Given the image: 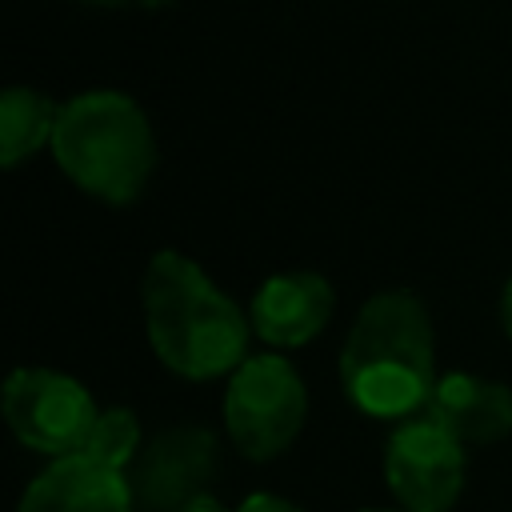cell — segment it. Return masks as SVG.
I'll list each match as a JSON object with an SVG mask.
<instances>
[{"mask_svg":"<svg viewBox=\"0 0 512 512\" xmlns=\"http://www.w3.org/2000/svg\"><path fill=\"white\" fill-rule=\"evenodd\" d=\"M144 324L152 352L188 380L236 372L248 356L244 312L180 252L164 248L144 272Z\"/></svg>","mask_w":512,"mask_h":512,"instance_id":"cell-1","label":"cell"},{"mask_svg":"<svg viewBox=\"0 0 512 512\" xmlns=\"http://www.w3.org/2000/svg\"><path fill=\"white\" fill-rule=\"evenodd\" d=\"M344 396L368 416H420L436 388L432 320L412 292L372 296L340 352Z\"/></svg>","mask_w":512,"mask_h":512,"instance_id":"cell-2","label":"cell"},{"mask_svg":"<svg viewBox=\"0 0 512 512\" xmlns=\"http://www.w3.org/2000/svg\"><path fill=\"white\" fill-rule=\"evenodd\" d=\"M52 156L60 172L88 196L108 204H132L156 168V140L148 116L132 96L96 88L72 96L60 108Z\"/></svg>","mask_w":512,"mask_h":512,"instance_id":"cell-3","label":"cell"},{"mask_svg":"<svg viewBox=\"0 0 512 512\" xmlns=\"http://www.w3.org/2000/svg\"><path fill=\"white\" fill-rule=\"evenodd\" d=\"M308 412L304 384L296 368L284 356H248L224 392V424L240 456L248 460H272L280 456Z\"/></svg>","mask_w":512,"mask_h":512,"instance_id":"cell-4","label":"cell"},{"mask_svg":"<svg viewBox=\"0 0 512 512\" xmlns=\"http://www.w3.org/2000/svg\"><path fill=\"white\" fill-rule=\"evenodd\" d=\"M88 388L52 368H16L4 380V420L20 444L56 460L76 456L96 424Z\"/></svg>","mask_w":512,"mask_h":512,"instance_id":"cell-5","label":"cell"},{"mask_svg":"<svg viewBox=\"0 0 512 512\" xmlns=\"http://www.w3.org/2000/svg\"><path fill=\"white\" fill-rule=\"evenodd\" d=\"M384 480L404 512H448L464 484V444L436 420L412 416L384 444Z\"/></svg>","mask_w":512,"mask_h":512,"instance_id":"cell-6","label":"cell"},{"mask_svg":"<svg viewBox=\"0 0 512 512\" xmlns=\"http://www.w3.org/2000/svg\"><path fill=\"white\" fill-rule=\"evenodd\" d=\"M216 452V436L196 424L152 436L128 472L132 512H184L216 476Z\"/></svg>","mask_w":512,"mask_h":512,"instance_id":"cell-7","label":"cell"},{"mask_svg":"<svg viewBox=\"0 0 512 512\" xmlns=\"http://www.w3.org/2000/svg\"><path fill=\"white\" fill-rule=\"evenodd\" d=\"M332 284L320 272L268 276L252 296V328L272 348L308 344L332 316Z\"/></svg>","mask_w":512,"mask_h":512,"instance_id":"cell-8","label":"cell"},{"mask_svg":"<svg viewBox=\"0 0 512 512\" xmlns=\"http://www.w3.org/2000/svg\"><path fill=\"white\" fill-rule=\"evenodd\" d=\"M420 416L436 420L460 444H496L512 436V388L472 372H448L436 380Z\"/></svg>","mask_w":512,"mask_h":512,"instance_id":"cell-9","label":"cell"},{"mask_svg":"<svg viewBox=\"0 0 512 512\" xmlns=\"http://www.w3.org/2000/svg\"><path fill=\"white\" fill-rule=\"evenodd\" d=\"M16 512H132V492L124 472L88 456H64L24 488Z\"/></svg>","mask_w":512,"mask_h":512,"instance_id":"cell-10","label":"cell"},{"mask_svg":"<svg viewBox=\"0 0 512 512\" xmlns=\"http://www.w3.org/2000/svg\"><path fill=\"white\" fill-rule=\"evenodd\" d=\"M60 108L36 92V88H8L0 96V160L4 168H16L36 148L52 144Z\"/></svg>","mask_w":512,"mask_h":512,"instance_id":"cell-11","label":"cell"},{"mask_svg":"<svg viewBox=\"0 0 512 512\" xmlns=\"http://www.w3.org/2000/svg\"><path fill=\"white\" fill-rule=\"evenodd\" d=\"M76 456H88V460H96V464H104L112 472H124L140 456V424H136V416L128 408L100 412L92 432H88V440H84V448Z\"/></svg>","mask_w":512,"mask_h":512,"instance_id":"cell-12","label":"cell"},{"mask_svg":"<svg viewBox=\"0 0 512 512\" xmlns=\"http://www.w3.org/2000/svg\"><path fill=\"white\" fill-rule=\"evenodd\" d=\"M240 512H300V508L288 504V500H280V496H272V492H252L240 504Z\"/></svg>","mask_w":512,"mask_h":512,"instance_id":"cell-13","label":"cell"},{"mask_svg":"<svg viewBox=\"0 0 512 512\" xmlns=\"http://www.w3.org/2000/svg\"><path fill=\"white\" fill-rule=\"evenodd\" d=\"M500 324H504V332L512 336V276H508V284H504V296H500Z\"/></svg>","mask_w":512,"mask_h":512,"instance_id":"cell-14","label":"cell"},{"mask_svg":"<svg viewBox=\"0 0 512 512\" xmlns=\"http://www.w3.org/2000/svg\"><path fill=\"white\" fill-rule=\"evenodd\" d=\"M184 512H228V508H224L216 496H208V492H204V496H200V500H192Z\"/></svg>","mask_w":512,"mask_h":512,"instance_id":"cell-15","label":"cell"},{"mask_svg":"<svg viewBox=\"0 0 512 512\" xmlns=\"http://www.w3.org/2000/svg\"><path fill=\"white\" fill-rule=\"evenodd\" d=\"M136 4H144V8H164V4H172V0H136Z\"/></svg>","mask_w":512,"mask_h":512,"instance_id":"cell-16","label":"cell"},{"mask_svg":"<svg viewBox=\"0 0 512 512\" xmlns=\"http://www.w3.org/2000/svg\"><path fill=\"white\" fill-rule=\"evenodd\" d=\"M84 4H104V8H112V4H128V0H84Z\"/></svg>","mask_w":512,"mask_h":512,"instance_id":"cell-17","label":"cell"},{"mask_svg":"<svg viewBox=\"0 0 512 512\" xmlns=\"http://www.w3.org/2000/svg\"><path fill=\"white\" fill-rule=\"evenodd\" d=\"M360 512H396V508H360Z\"/></svg>","mask_w":512,"mask_h":512,"instance_id":"cell-18","label":"cell"}]
</instances>
